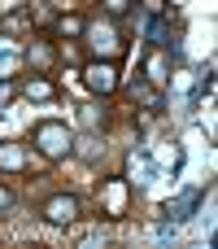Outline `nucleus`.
I'll return each instance as SVG.
<instances>
[{"label": "nucleus", "mask_w": 218, "mask_h": 249, "mask_svg": "<svg viewBox=\"0 0 218 249\" xmlns=\"http://www.w3.org/2000/svg\"><path fill=\"white\" fill-rule=\"evenodd\" d=\"M31 140H35V149H39L44 158H70V153H74V136H70L66 123H39Z\"/></svg>", "instance_id": "nucleus-1"}, {"label": "nucleus", "mask_w": 218, "mask_h": 249, "mask_svg": "<svg viewBox=\"0 0 218 249\" xmlns=\"http://www.w3.org/2000/svg\"><path fill=\"white\" fill-rule=\"evenodd\" d=\"M83 39H87L96 53H105L109 61L122 53V39H118V26H114V18H105V22H83Z\"/></svg>", "instance_id": "nucleus-2"}, {"label": "nucleus", "mask_w": 218, "mask_h": 249, "mask_svg": "<svg viewBox=\"0 0 218 249\" xmlns=\"http://www.w3.org/2000/svg\"><path fill=\"white\" fill-rule=\"evenodd\" d=\"M83 83H87L92 92H101V96H109V92L118 88V66H114L109 57H92V61L83 66Z\"/></svg>", "instance_id": "nucleus-3"}, {"label": "nucleus", "mask_w": 218, "mask_h": 249, "mask_svg": "<svg viewBox=\"0 0 218 249\" xmlns=\"http://www.w3.org/2000/svg\"><path fill=\"white\" fill-rule=\"evenodd\" d=\"M44 219H48V223H57V228L74 223V219H79V197H70V193L48 197V201H44Z\"/></svg>", "instance_id": "nucleus-4"}, {"label": "nucleus", "mask_w": 218, "mask_h": 249, "mask_svg": "<svg viewBox=\"0 0 218 249\" xmlns=\"http://www.w3.org/2000/svg\"><path fill=\"white\" fill-rule=\"evenodd\" d=\"M22 57H26V66H31L35 74H48V70L57 66V48H52L48 39H31V44L22 48Z\"/></svg>", "instance_id": "nucleus-5"}, {"label": "nucleus", "mask_w": 218, "mask_h": 249, "mask_svg": "<svg viewBox=\"0 0 218 249\" xmlns=\"http://www.w3.org/2000/svg\"><path fill=\"white\" fill-rule=\"evenodd\" d=\"M197 201H201V193H197V188H188V193H184V197H175V201H170V206H166V214H170V219H175V223H184V219H188V214H192V210H197Z\"/></svg>", "instance_id": "nucleus-6"}, {"label": "nucleus", "mask_w": 218, "mask_h": 249, "mask_svg": "<svg viewBox=\"0 0 218 249\" xmlns=\"http://www.w3.org/2000/svg\"><path fill=\"white\" fill-rule=\"evenodd\" d=\"M144 35H149L153 44H175V39H170V18H166V13H153V18L144 22Z\"/></svg>", "instance_id": "nucleus-7"}, {"label": "nucleus", "mask_w": 218, "mask_h": 249, "mask_svg": "<svg viewBox=\"0 0 218 249\" xmlns=\"http://www.w3.org/2000/svg\"><path fill=\"white\" fill-rule=\"evenodd\" d=\"M131 92H135V101H140L144 109H162V92H157L153 83H135Z\"/></svg>", "instance_id": "nucleus-8"}, {"label": "nucleus", "mask_w": 218, "mask_h": 249, "mask_svg": "<svg viewBox=\"0 0 218 249\" xmlns=\"http://www.w3.org/2000/svg\"><path fill=\"white\" fill-rule=\"evenodd\" d=\"M26 158H22V149L17 144H0V166H9V171H17Z\"/></svg>", "instance_id": "nucleus-9"}, {"label": "nucleus", "mask_w": 218, "mask_h": 249, "mask_svg": "<svg viewBox=\"0 0 218 249\" xmlns=\"http://www.w3.org/2000/svg\"><path fill=\"white\" fill-rule=\"evenodd\" d=\"M131 4H135V0H101L105 18H122V13H131Z\"/></svg>", "instance_id": "nucleus-10"}, {"label": "nucleus", "mask_w": 218, "mask_h": 249, "mask_svg": "<svg viewBox=\"0 0 218 249\" xmlns=\"http://www.w3.org/2000/svg\"><path fill=\"white\" fill-rule=\"evenodd\" d=\"M57 26H61V35H83V18H74V13H70V18H61Z\"/></svg>", "instance_id": "nucleus-11"}, {"label": "nucleus", "mask_w": 218, "mask_h": 249, "mask_svg": "<svg viewBox=\"0 0 218 249\" xmlns=\"http://www.w3.org/2000/svg\"><path fill=\"white\" fill-rule=\"evenodd\" d=\"M26 92H31V96H35V101H48V96H52V88H48V83H44V79H35V83H31V88H26Z\"/></svg>", "instance_id": "nucleus-12"}, {"label": "nucleus", "mask_w": 218, "mask_h": 249, "mask_svg": "<svg viewBox=\"0 0 218 249\" xmlns=\"http://www.w3.org/2000/svg\"><path fill=\"white\" fill-rule=\"evenodd\" d=\"M9 210H13V193H9V188H4V184H0V219H4V214H9Z\"/></svg>", "instance_id": "nucleus-13"}, {"label": "nucleus", "mask_w": 218, "mask_h": 249, "mask_svg": "<svg viewBox=\"0 0 218 249\" xmlns=\"http://www.w3.org/2000/svg\"><path fill=\"white\" fill-rule=\"evenodd\" d=\"M153 13H166V0H144V18H153Z\"/></svg>", "instance_id": "nucleus-14"}, {"label": "nucleus", "mask_w": 218, "mask_h": 249, "mask_svg": "<svg viewBox=\"0 0 218 249\" xmlns=\"http://www.w3.org/2000/svg\"><path fill=\"white\" fill-rule=\"evenodd\" d=\"M9 96H13V83H9V79H0V109L9 105Z\"/></svg>", "instance_id": "nucleus-15"}, {"label": "nucleus", "mask_w": 218, "mask_h": 249, "mask_svg": "<svg viewBox=\"0 0 218 249\" xmlns=\"http://www.w3.org/2000/svg\"><path fill=\"white\" fill-rule=\"evenodd\" d=\"M83 123H87V127H96V123H105V114H96V109H83Z\"/></svg>", "instance_id": "nucleus-16"}]
</instances>
